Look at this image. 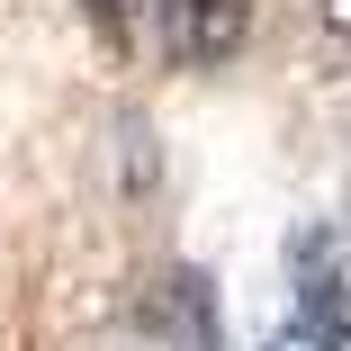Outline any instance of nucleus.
I'll use <instances>...</instances> for the list:
<instances>
[{"label":"nucleus","instance_id":"1","mask_svg":"<svg viewBox=\"0 0 351 351\" xmlns=\"http://www.w3.org/2000/svg\"><path fill=\"white\" fill-rule=\"evenodd\" d=\"M289 279H298V333L315 351H351V270L324 226H306L289 243Z\"/></svg>","mask_w":351,"mask_h":351},{"label":"nucleus","instance_id":"2","mask_svg":"<svg viewBox=\"0 0 351 351\" xmlns=\"http://www.w3.org/2000/svg\"><path fill=\"white\" fill-rule=\"evenodd\" d=\"M171 10V45L189 63H226L243 45V0H162Z\"/></svg>","mask_w":351,"mask_h":351},{"label":"nucleus","instance_id":"3","mask_svg":"<svg viewBox=\"0 0 351 351\" xmlns=\"http://www.w3.org/2000/svg\"><path fill=\"white\" fill-rule=\"evenodd\" d=\"M162 351H226L217 298H207L198 270H171V279H162Z\"/></svg>","mask_w":351,"mask_h":351},{"label":"nucleus","instance_id":"4","mask_svg":"<svg viewBox=\"0 0 351 351\" xmlns=\"http://www.w3.org/2000/svg\"><path fill=\"white\" fill-rule=\"evenodd\" d=\"M82 19H90L108 45H126V36H135V0H82Z\"/></svg>","mask_w":351,"mask_h":351},{"label":"nucleus","instance_id":"5","mask_svg":"<svg viewBox=\"0 0 351 351\" xmlns=\"http://www.w3.org/2000/svg\"><path fill=\"white\" fill-rule=\"evenodd\" d=\"M324 19H333V27H342V36H351V0H324Z\"/></svg>","mask_w":351,"mask_h":351},{"label":"nucleus","instance_id":"6","mask_svg":"<svg viewBox=\"0 0 351 351\" xmlns=\"http://www.w3.org/2000/svg\"><path fill=\"white\" fill-rule=\"evenodd\" d=\"M270 351H315V342H306V333H279V342H270Z\"/></svg>","mask_w":351,"mask_h":351}]
</instances>
